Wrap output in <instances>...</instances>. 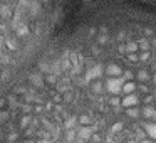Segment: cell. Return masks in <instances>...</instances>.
<instances>
[{"mask_svg":"<svg viewBox=\"0 0 156 143\" xmlns=\"http://www.w3.org/2000/svg\"><path fill=\"white\" fill-rule=\"evenodd\" d=\"M102 72H106V68H104L102 64H91L87 69H86V72H84V81H86V84H89V82H94L96 79H99Z\"/></svg>","mask_w":156,"mask_h":143,"instance_id":"obj_1","label":"cell"},{"mask_svg":"<svg viewBox=\"0 0 156 143\" xmlns=\"http://www.w3.org/2000/svg\"><path fill=\"white\" fill-rule=\"evenodd\" d=\"M45 82H49V84H55V82H57V76L55 74H47V78H45Z\"/></svg>","mask_w":156,"mask_h":143,"instance_id":"obj_35","label":"cell"},{"mask_svg":"<svg viewBox=\"0 0 156 143\" xmlns=\"http://www.w3.org/2000/svg\"><path fill=\"white\" fill-rule=\"evenodd\" d=\"M77 138V131L76 130H67V133H66V140L67 141H72V140Z\"/></svg>","mask_w":156,"mask_h":143,"instance_id":"obj_28","label":"cell"},{"mask_svg":"<svg viewBox=\"0 0 156 143\" xmlns=\"http://www.w3.org/2000/svg\"><path fill=\"white\" fill-rule=\"evenodd\" d=\"M99 34H108V27H106V25H101V27H99Z\"/></svg>","mask_w":156,"mask_h":143,"instance_id":"obj_42","label":"cell"},{"mask_svg":"<svg viewBox=\"0 0 156 143\" xmlns=\"http://www.w3.org/2000/svg\"><path fill=\"white\" fill-rule=\"evenodd\" d=\"M52 106H54V105H52V101H47V105L44 106V108H45V111H51V109H52Z\"/></svg>","mask_w":156,"mask_h":143,"instance_id":"obj_44","label":"cell"},{"mask_svg":"<svg viewBox=\"0 0 156 143\" xmlns=\"http://www.w3.org/2000/svg\"><path fill=\"white\" fill-rule=\"evenodd\" d=\"M0 138H2V130H0Z\"/></svg>","mask_w":156,"mask_h":143,"instance_id":"obj_57","label":"cell"},{"mask_svg":"<svg viewBox=\"0 0 156 143\" xmlns=\"http://www.w3.org/2000/svg\"><path fill=\"white\" fill-rule=\"evenodd\" d=\"M25 143H35V141H30V140H27V141H25Z\"/></svg>","mask_w":156,"mask_h":143,"instance_id":"obj_53","label":"cell"},{"mask_svg":"<svg viewBox=\"0 0 156 143\" xmlns=\"http://www.w3.org/2000/svg\"><path fill=\"white\" fill-rule=\"evenodd\" d=\"M139 103V98L136 94H126L124 98H122V101H121V105H122V108H134L136 105Z\"/></svg>","mask_w":156,"mask_h":143,"instance_id":"obj_6","label":"cell"},{"mask_svg":"<svg viewBox=\"0 0 156 143\" xmlns=\"http://www.w3.org/2000/svg\"><path fill=\"white\" fill-rule=\"evenodd\" d=\"M0 19L2 20H10L12 19V9L5 4H0Z\"/></svg>","mask_w":156,"mask_h":143,"instance_id":"obj_8","label":"cell"},{"mask_svg":"<svg viewBox=\"0 0 156 143\" xmlns=\"http://www.w3.org/2000/svg\"><path fill=\"white\" fill-rule=\"evenodd\" d=\"M138 44H139V49H141V51H149V49H151V42H149L146 37L139 39Z\"/></svg>","mask_w":156,"mask_h":143,"instance_id":"obj_19","label":"cell"},{"mask_svg":"<svg viewBox=\"0 0 156 143\" xmlns=\"http://www.w3.org/2000/svg\"><path fill=\"white\" fill-rule=\"evenodd\" d=\"M34 135H37V130L32 128V126H29V128L25 130V136H27V138H32Z\"/></svg>","mask_w":156,"mask_h":143,"instance_id":"obj_36","label":"cell"},{"mask_svg":"<svg viewBox=\"0 0 156 143\" xmlns=\"http://www.w3.org/2000/svg\"><path fill=\"white\" fill-rule=\"evenodd\" d=\"M122 69L119 64H116V62H109L108 66H106V74L109 76V78H119V76L122 74Z\"/></svg>","mask_w":156,"mask_h":143,"instance_id":"obj_5","label":"cell"},{"mask_svg":"<svg viewBox=\"0 0 156 143\" xmlns=\"http://www.w3.org/2000/svg\"><path fill=\"white\" fill-rule=\"evenodd\" d=\"M92 54L94 56H101V52H102V49H101V46H92Z\"/></svg>","mask_w":156,"mask_h":143,"instance_id":"obj_38","label":"cell"},{"mask_svg":"<svg viewBox=\"0 0 156 143\" xmlns=\"http://www.w3.org/2000/svg\"><path fill=\"white\" fill-rule=\"evenodd\" d=\"M143 130L151 140L156 141V123H143Z\"/></svg>","mask_w":156,"mask_h":143,"instance_id":"obj_7","label":"cell"},{"mask_svg":"<svg viewBox=\"0 0 156 143\" xmlns=\"http://www.w3.org/2000/svg\"><path fill=\"white\" fill-rule=\"evenodd\" d=\"M139 51V44L136 41H129L126 42V54H134Z\"/></svg>","mask_w":156,"mask_h":143,"instance_id":"obj_12","label":"cell"},{"mask_svg":"<svg viewBox=\"0 0 156 143\" xmlns=\"http://www.w3.org/2000/svg\"><path fill=\"white\" fill-rule=\"evenodd\" d=\"M91 89H92V93H94V94H98V93H101L102 84L99 81H94V82H92V86H91Z\"/></svg>","mask_w":156,"mask_h":143,"instance_id":"obj_30","label":"cell"},{"mask_svg":"<svg viewBox=\"0 0 156 143\" xmlns=\"http://www.w3.org/2000/svg\"><path fill=\"white\" fill-rule=\"evenodd\" d=\"M92 135H94V128L92 126H81L77 130V138L81 141H89L92 138Z\"/></svg>","mask_w":156,"mask_h":143,"instance_id":"obj_4","label":"cell"},{"mask_svg":"<svg viewBox=\"0 0 156 143\" xmlns=\"http://www.w3.org/2000/svg\"><path fill=\"white\" fill-rule=\"evenodd\" d=\"M44 81L45 79H44V76H42V72H30V74H29V82H30V86L35 89L44 88V84H45Z\"/></svg>","mask_w":156,"mask_h":143,"instance_id":"obj_3","label":"cell"},{"mask_svg":"<svg viewBox=\"0 0 156 143\" xmlns=\"http://www.w3.org/2000/svg\"><path fill=\"white\" fill-rule=\"evenodd\" d=\"M122 126H124V123H122V121H116L114 125H111V128H109V135H111V136L112 135H118V133L122 130Z\"/></svg>","mask_w":156,"mask_h":143,"instance_id":"obj_15","label":"cell"},{"mask_svg":"<svg viewBox=\"0 0 156 143\" xmlns=\"http://www.w3.org/2000/svg\"><path fill=\"white\" fill-rule=\"evenodd\" d=\"M153 99H154V96H151V94H149V96H146V98H144V103H146V105H149V103H151Z\"/></svg>","mask_w":156,"mask_h":143,"instance_id":"obj_43","label":"cell"},{"mask_svg":"<svg viewBox=\"0 0 156 143\" xmlns=\"http://www.w3.org/2000/svg\"><path fill=\"white\" fill-rule=\"evenodd\" d=\"M41 121H42V126H44V128L45 130H49V131H54V130H55V126L54 125H52V123H51V119H47V118H44V119H41Z\"/></svg>","mask_w":156,"mask_h":143,"instance_id":"obj_26","label":"cell"},{"mask_svg":"<svg viewBox=\"0 0 156 143\" xmlns=\"http://www.w3.org/2000/svg\"><path fill=\"white\" fill-rule=\"evenodd\" d=\"M149 57H151V52H149V51H141V52H139V62L149 61Z\"/></svg>","mask_w":156,"mask_h":143,"instance_id":"obj_27","label":"cell"},{"mask_svg":"<svg viewBox=\"0 0 156 143\" xmlns=\"http://www.w3.org/2000/svg\"><path fill=\"white\" fill-rule=\"evenodd\" d=\"M9 119H10V113L4 111V109H0V125H5Z\"/></svg>","mask_w":156,"mask_h":143,"instance_id":"obj_23","label":"cell"},{"mask_svg":"<svg viewBox=\"0 0 156 143\" xmlns=\"http://www.w3.org/2000/svg\"><path fill=\"white\" fill-rule=\"evenodd\" d=\"M96 42H98V46H101V47H102V46H106L109 42V35L108 34H99L98 39H96Z\"/></svg>","mask_w":156,"mask_h":143,"instance_id":"obj_21","label":"cell"},{"mask_svg":"<svg viewBox=\"0 0 156 143\" xmlns=\"http://www.w3.org/2000/svg\"><path fill=\"white\" fill-rule=\"evenodd\" d=\"M139 143H153V140H141Z\"/></svg>","mask_w":156,"mask_h":143,"instance_id":"obj_51","label":"cell"},{"mask_svg":"<svg viewBox=\"0 0 156 143\" xmlns=\"http://www.w3.org/2000/svg\"><path fill=\"white\" fill-rule=\"evenodd\" d=\"M126 115L129 118H139V108H128L126 109Z\"/></svg>","mask_w":156,"mask_h":143,"instance_id":"obj_25","label":"cell"},{"mask_svg":"<svg viewBox=\"0 0 156 143\" xmlns=\"http://www.w3.org/2000/svg\"><path fill=\"white\" fill-rule=\"evenodd\" d=\"M32 118H34L32 115H24V116H22V119H20V128H22V130H27L29 126H30V123H32Z\"/></svg>","mask_w":156,"mask_h":143,"instance_id":"obj_16","label":"cell"},{"mask_svg":"<svg viewBox=\"0 0 156 143\" xmlns=\"http://www.w3.org/2000/svg\"><path fill=\"white\" fill-rule=\"evenodd\" d=\"M79 125L81 126H91V116L89 115H81L79 116Z\"/></svg>","mask_w":156,"mask_h":143,"instance_id":"obj_22","label":"cell"},{"mask_svg":"<svg viewBox=\"0 0 156 143\" xmlns=\"http://www.w3.org/2000/svg\"><path fill=\"white\" fill-rule=\"evenodd\" d=\"M62 98H64L66 103H72V101H74V91H71V89H69V91H66Z\"/></svg>","mask_w":156,"mask_h":143,"instance_id":"obj_29","label":"cell"},{"mask_svg":"<svg viewBox=\"0 0 156 143\" xmlns=\"http://www.w3.org/2000/svg\"><path fill=\"white\" fill-rule=\"evenodd\" d=\"M138 89H139L141 93H144V94H148V93H149V88H148L146 84H139V86H138Z\"/></svg>","mask_w":156,"mask_h":143,"instance_id":"obj_39","label":"cell"},{"mask_svg":"<svg viewBox=\"0 0 156 143\" xmlns=\"http://www.w3.org/2000/svg\"><path fill=\"white\" fill-rule=\"evenodd\" d=\"M118 51H119V54H122V56H126V44L122 42V44H119V47H118Z\"/></svg>","mask_w":156,"mask_h":143,"instance_id":"obj_40","label":"cell"},{"mask_svg":"<svg viewBox=\"0 0 156 143\" xmlns=\"http://www.w3.org/2000/svg\"><path fill=\"white\" fill-rule=\"evenodd\" d=\"M79 123V116H76V115H72V116H67L66 118V121H64V128L66 130H74V126Z\"/></svg>","mask_w":156,"mask_h":143,"instance_id":"obj_10","label":"cell"},{"mask_svg":"<svg viewBox=\"0 0 156 143\" xmlns=\"http://www.w3.org/2000/svg\"><path fill=\"white\" fill-rule=\"evenodd\" d=\"M44 111H45V108L42 105H35L34 106V115H42Z\"/></svg>","mask_w":156,"mask_h":143,"instance_id":"obj_37","label":"cell"},{"mask_svg":"<svg viewBox=\"0 0 156 143\" xmlns=\"http://www.w3.org/2000/svg\"><path fill=\"white\" fill-rule=\"evenodd\" d=\"M62 99H64V98H62V96H61V93L54 96V101H55V103H57V101H62Z\"/></svg>","mask_w":156,"mask_h":143,"instance_id":"obj_46","label":"cell"},{"mask_svg":"<svg viewBox=\"0 0 156 143\" xmlns=\"http://www.w3.org/2000/svg\"><path fill=\"white\" fill-rule=\"evenodd\" d=\"M136 89H138V86H136L133 81H126L124 86H122V93H124V94H133Z\"/></svg>","mask_w":156,"mask_h":143,"instance_id":"obj_13","label":"cell"},{"mask_svg":"<svg viewBox=\"0 0 156 143\" xmlns=\"http://www.w3.org/2000/svg\"><path fill=\"white\" fill-rule=\"evenodd\" d=\"M35 143H51V141H49V140H42V138H39Z\"/></svg>","mask_w":156,"mask_h":143,"instance_id":"obj_49","label":"cell"},{"mask_svg":"<svg viewBox=\"0 0 156 143\" xmlns=\"http://www.w3.org/2000/svg\"><path fill=\"white\" fill-rule=\"evenodd\" d=\"M7 103H9V106H10V109H17L19 106V99H17V96L15 94H9L7 96Z\"/></svg>","mask_w":156,"mask_h":143,"instance_id":"obj_17","label":"cell"},{"mask_svg":"<svg viewBox=\"0 0 156 143\" xmlns=\"http://www.w3.org/2000/svg\"><path fill=\"white\" fill-rule=\"evenodd\" d=\"M124 57L128 59L129 62H139V54L138 52H134V54H126Z\"/></svg>","mask_w":156,"mask_h":143,"instance_id":"obj_31","label":"cell"},{"mask_svg":"<svg viewBox=\"0 0 156 143\" xmlns=\"http://www.w3.org/2000/svg\"><path fill=\"white\" fill-rule=\"evenodd\" d=\"M29 12H30V15H34V17H37L39 14H41V2L39 0H30V4H29Z\"/></svg>","mask_w":156,"mask_h":143,"instance_id":"obj_9","label":"cell"},{"mask_svg":"<svg viewBox=\"0 0 156 143\" xmlns=\"http://www.w3.org/2000/svg\"><path fill=\"white\" fill-rule=\"evenodd\" d=\"M15 34H17L19 37H25V35L29 34V27L25 24H19L17 27H15Z\"/></svg>","mask_w":156,"mask_h":143,"instance_id":"obj_14","label":"cell"},{"mask_svg":"<svg viewBox=\"0 0 156 143\" xmlns=\"http://www.w3.org/2000/svg\"><path fill=\"white\" fill-rule=\"evenodd\" d=\"M124 37H126V34H124V32H119V34H118V41L121 42V44H122V41H124Z\"/></svg>","mask_w":156,"mask_h":143,"instance_id":"obj_41","label":"cell"},{"mask_svg":"<svg viewBox=\"0 0 156 143\" xmlns=\"http://www.w3.org/2000/svg\"><path fill=\"white\" fill-rule=\"evenodd\" d=\"M0 79H2V69H0Z\"/></svg>","mask_w":156,"mask_h":143,"instance_id":"obj_55","label":"cell"},{"mask_svg":"<svg viewBox=\"0 0 156 143\" xmlns=\"http://www.w3.org/2000/svg\"><path fill=\"white\" fill-rule=\"evenodd\" d=\"M122 86H124L122 78H109L106 81V91L112 96H118L119 93H122Z\"/></svg>","mask_w":156,"mask_h":143,"instance_id":"obj_2","label":"cell"},{"mask_svg":"<svg viewBox=\"0 0 156 143\" xmlns=\"http://www.w3.org/2000/svg\"><path fill=\"white\" fill-rule=\"evenodd\" d=\"M133 78H134V72L129 71V69H126V71L122 72V79H124V81H131Z\"/></svg>","mask_w":156,"mask_h":143,"instance_id":"obj_32","label":"cell"},{"mask_svg":"<svg viewBox=\"0 0 156 143\" xmlns=\"http://www.w3.org/2000/svg\"><path fill=\"white\" fill-rule=\"evenodd\" d=\"M153 96H154V99H156V89H154V93H153Z\"/></svg>","mask_w":156,"mask_h":143,"instance_id":"obj_54","label":"cell"},{"mask_svg":"<svg viewBox=\"0 0 156 143\" xmlns=\"http://www.w3.org/2000/svg\"><path fill=\"white\" fill-rule=\"evenodd\" d=\"M153 82L156 84V72H154V78H153Z\"/></svg>","mask_w":156,"mask_h":143,"instance_id":"obj_52","label":"cell"},{"mask_svg":"<svg viewBox=\"0 0 156 143\" xmlns=\"http://www.w3.org/2000/svg\"><path fill=\"white\" fill-rule=\"evenodd\" d=\"M94 34H96V29H94V27H92V29H91V31H89V37H91V35H94Z\"/></svg>","mask_w":156,"mask_h":143,"instance_id":"obj_50","label":"cell"},{"mask_svg":"<svg viewBox=\"0 0 156 143\" xmlns=\"http://www.w3.org/2000/svg\"><path fill=\"white\" fill-rule=\"evenodd\" d=\"M5 103H7V98H2V99H0V108H4Z\"/></svg>","mask_w":156,"mask_h":143,"instance_id":"obj_48","label":"cell"},{"mask_svg":"<svg viewBox=\"0 0 156 143\" xmlns=\"http://www.w3.org/2000/svg\"><path fill=\"white\" fill-rule=\"evenodd\" d=\"M121 101H122V99L119 98V96H111V98H109V105H111L112 108H118V106H122V105H121Z\"/></svg>","mask_w":156,"mask_h":143,"instance_id":"obj_24","label":"cell"},{"mask_svg":"<svg viewBox=\"0 0 156 143\" xmlns=\"http://www.w3.org/2000/svg\"><path fill=\"white\" fill-rule=\"evenodd\" d=\"M154 106H151V105H146L144 108L141 109V115H143V118H146V119H151V118H154Z\"/></svg>","mask_w":156,"mask_h":143,"instance_id":"obj_11","label":"cell"},{"mask_svg":"<svg viewBox=\"0 0 156 143\" xmlns=\"http://www.w3.org/2000/svg\"><path fill=\"white\" fill-rule=\"evenodd\" d=\"M5 143H15V141H5Z\"/></svg>","mask_w":156,"mask_h":143,"instance_id":"obj_58","label":"cell"},{"mask_svg":"<svg viewBox=\"0 0 156 143\" xmlns=\"http://www.w3.org/2000/svg\"><path fill=\"white\" fill-rule=\"evenodd\" d=\"M25 93H29V89L24 88V86H17V88L14 89V94H22V96H24Z\"/></svg>","mask_w":156,"mask_h":143,"instance_id":"obj_34","label":"cell"},{"mask_svg":"<svg viewBox=\"0 0 156 143\" xmlns=\"http://www.w3.org/2000/svg\"><path fill=\"white\" fill-rule=\"evenodd\" d=\"M136 78H138L141 82H148L149 81V72L146 71V69H139V71L136 72Z\"/></svg>","mask_w":156,"mask_h":143,"instance_id":"obj_18","label":"cell"},{"mask_svg":"<svg viewBox=\"0 0 156 143\" xmlns=\"http://www.w3.org/2000/svg\"><path fill=\"white\" fill-rule=\"evenodd\" d=\"M17 138H19V131H15V130H12V131L7 135V141H15Z\"/></svg>","mask_w":156,"mask_h":143,"instance_id":"obj_33","label":"cell"},{"mask_svg":"<svg viewBox=\"0 0 156 143\" xmlns=\"http://www.w3.org/2000/svg\"><path fill=\"white\" fill-rule=\"evenodd\" d=\"M144 34L146 35H153L154 32H153V29H144Z\"/></svg>","mask_w":156,"mask_h":143,"instance_id":"obj_47","label":"cell"},{"mask_svg":"<svg viewBox=\"0 0 156 143\" xmlns=\"http://www.w3.org/2000/svg\"><path fill=\"white\" fill-rule=\"evenodd\" d=\"M51 71H52V68H51V64L49 62H39V72H42V74H51Z\"/></svg>","mask_w":156,"mask_h":143,"instance_id":"obj_20","label":"cell"},{"mask_svg":"<svg viewBox=\"0 0 156 143\" xmlns=\"http://www.w3.org/2000/svg\"><path fill=\"white\" fill-rule=\"evenodd\" d=\"M9 76H10L9 71H2V79H9Z\"/></svg>","mask_w":156,"mask_h":143,"instance_id":"obj_45","label":"cell"},{"mask_svg":"<svg viewBox=\"0 0 156 143\" xmlns=\"http://www.w3.org/2000/svg\"><path fill=\"white\" fill-rule=\"evenodd\" d=\"M153 119H156V109H154V118H153Z\"/></svg>","mask_w":156,"mask_h":143,"instance_id":"obj_56","label":"cell"}]
</instances>
